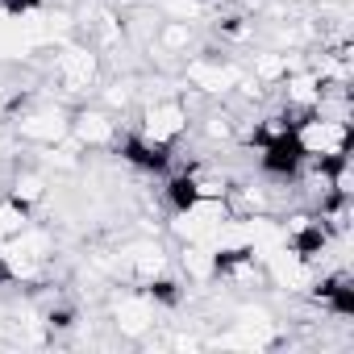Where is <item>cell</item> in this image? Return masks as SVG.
I'll return each instance as SVG.
<instances>
[{
    "instance_id": "cell-9",
    "label": "cell",
    "mask_w": 354,
    "mask_h": 354,
    "mask_svg": "<svg viewBox=\"0 0 354 354\" xmlns=\"http://www.w3.org/2000/svg\"><path fill=\"white\" fill-rule=\"evenodd\" d=\"M0 9H5V0H0Z\"/></svg>"
},
{
    "instance_id": "cell-5",
    "label": "cell",
    "mask_w": 354,
    "mask_h": 354,
    "mask_svg": "<svg viewBox=\"0 0 354 354\" xmlns=\"http://www.w3.org/2000/svg\"><path fill=\"white\" fill-rule=\"evenodd\" d=\"M55 84L67 88V92H88L96 80H100V55L92 46H63L55 55V67H50Z\"/></svg>"
},
{
    "instance_id": "cell-3",
    "label": "cell",
    "mask_w": 354,
    "mask_h": 354,
    "mask_svg": "<svg viewBox=\"0 0 354 354\" xmlns=\"http://www.w3.org/2000/svg\"><path fill=\"white\" fill-rule=\"evenodd\" d=\"M13 129H17V138H21V142H34V146L55 150L63 138H71V109L30 100V104L13 117Z\"/></svg>"
},
{
    "instance_id": "cell-8",
    "label": "cell",
    "mask_w": 354,
    "mask_h": 354,
    "mask_svg": "<svg viewBox=\"0 0 354 354\" xmlns=\"http://www.w3.org/2000/svg\"><path fill=\"white\" fill-rule=\"evenodd\" d=\"M0 288H13V279H9V267H5V259H0Z\"/></svg>"
},
{
    "instance_id": "cell-7",
    "label": "cell",
    "mask_w": 354,
    "mask_h": 354,
    "mask_svg": "<svg viewBox=\"0 0 354 354\" xmlns=\"http://www.w3.org/2000/svg\"><path fill=\"white\" fill-rule=\"evenodd\" d=\"M329 196H354V162H350V154L329 158Z\"/></svg>"
},
{
    "instance_id": "cell-2",
    "label": "cell",
    "mask_w": 354,
    "mask_h": 354,
    "mask_svg": "<svg viewBox=\"0 0 354 354\" xmlns=\"http://www.w3.org/2000/svg\"><path fill=\"white\" fill-rule=\"evenodd\" d=\"M188 125H192V113L184 109L180 96H154L138 109V121L129 129L142 133L146 142H158V146H180Z\"/></svg>"
},
{
    "instance_id": "cell-4",
    "label": "cell",
    "mask_w": 354,
    "mask_h": 354,
    "mask_svg": "<svg viewBox=\"0 0 354 354\" xmlns=\"http://www.w3.org/2000/svg\"><path fill=\"white\" fill-rule=\"evenodd\" d=\"M121 133V121L113 109L104 104H88V109H71V138L84 146V150H113Z\"/></svg>"
},
{
    "instance_id": "cell-1",
    "label": "cell",
    "mask_w": 354,
    "mask_h": 354,
    "mask_svg": "<svg viewBox=\"0 0 354 354\" xmlns=\"http://www.w3.org/2000/svg\"><path fill=\"white\" fill-rule=\"evenodd\" d=\"M292 142H296V150H300L304 158H321V162L342 158V154H350V121L325 117V113L313 109V113L296 117Z\"/></svg>"
},
{
    "instance_id": "cell-6",
    "label": "cell",
    "mask_w": 354,
    "mask_h": 354,
    "mask_svg": "<svg viewBox=\"0 0 354 354\" xmlns=\"http://www.w3.org/2000/svg\"><path fill=\"white\" fill-rule=\"evenodd\" d=\"M30 221H34V209L30 205L13 201L9 192H0V242H9L13 234H21Z\"/></svg>"
}]
</instances>
